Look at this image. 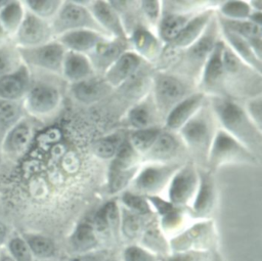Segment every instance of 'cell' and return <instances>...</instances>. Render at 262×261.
<instances>
[{
	"label": "cell",
	"mask_w": 262,
	"mask_h": 261,
	"mask_svg": "<svg viewBox=\"0 0 262 261\" xmlns=\"http://www.w3.org/2000/svg\"><path fill=\"white\" fill-rule=\"evenodd\" d=\"M199 184L193 201L189 207L192 219H211L216 206L217 190L214 174L205 168L198 167Z\"/></svg>",
	"instance_id": "ac0fdd59"
},
{
	"label": "cell",
	"mask_w": 262,
	"mask_h": 261,
	"mask_svg": "<svg viewBox=\"0 0 262 261\" xmlns=\"http://www.w3.org/2000/svg\"><path fill=\"white\" fill-rule=\"evenodd\" d=\"M241 102L249 118L262 131V95L254 96Z\"/></svg>",
	"instance_id": "c3c4849f"
},
{
	"label": "cell",
	"mask_w": 262,
	"mask_h": 261,
	"mask_svg": "<svg viewBox=\"0 0 262 261\" xmlns=\"http://www.w3.org/2000/svg\"><path fill=\"white\" fill-rule=\"evenodd\" d=\"M101 246L91 220L78 222L68 236V247L72 256L100 250Z\"/></svg>",
	"instance_id": "4316f807"
},
{
	"label": "cell",
	"mask_w": 262,
	"mask_h": 261,
	"mask_svg": "<svg viewBox=\"0 0 262 261\" xmlns=\"http://www.w3.org/2000/svg\"><path fill=\"white\" fill-rule=\"evenodd\" d=\"M103 261H121V258H118L116 256H112L108 254Z\"/></svg>",
	"instance_id": "11a10c76"
},
{
	"label": "cell",
	"mask_w": 262,
	"mask_h": 261,
	"mask_svg": "<svg viewBox=\"0 0 262 261\" xmlns=\"http://www.w3.org/2000/svg\"><path fill=\"white\" fill-rule=\"evenodd\" d=\"M54 76L45 74L35 79L32 75L30 88L21 101L25 114L35 120L45 121L58 112L62 102V92L60 86L53 82Z\"/></svg>",
	"instance_id": "5b68a950"
},
{
	"label": "cell",
	"mask_w": 262,
	"mask_h": 261,
	"mask_svg": "<svg viewBox=\"0 0 262 261\" xmlns=\"http://www.w3.org/2000/svg\"><path fill=\"white\" fill-rule=\"evenodd\" d=\"M129 130H138L155 126H162V121L152 100L150 90L142 98L132 103L124 117Z\"/></svg>",
	"instance_id": "603a6c76"
},
{
	"label": "cell",
	"mask_w": 262,
	"mask_h": 261,
	"mask_svg": "<svg viewBox=\"0 0 262 261\" xmlns=\"http://www.w3.org/2000/svg\"><path fill=\"white\" fill-rule=\"evenodd\" d=\"M90 220L101 245L121 242V208L117 198L102 204Z\"/></svg>",
	"instance_id": "2e32d148"
},
{
	"label": "cell",
	"mask_w": 262,
	"mask_h": 261,
	"mask_svg": "<svg viewBox=\"0 0 262 261\" xmlns=\"http://www.w3.org/2000/svg\"><path fill=\"white\" fill-rule=\"evenodd\" d=\"M0 261H13V259L8 254V252L4 249V247L0 249Z\"/></svg>",
	"instance_id": "db71d44e"
},
{
	"label": "cell",
	"mask_w": 262,
	"mask_h": 261,
	"mask_svg": "<svg viewBox=\"0 0 262 261\" xmlns=\"http://www.w3.org/2000/svg\"><path fill=\"white\" fill-rule=\"evenodd\" d=\"M23 4L29 12L50 21L60 8L62 0H27Z\"/></svg>",
	"instance_id": "7bdbcfd3"
},
{
	"label": "cell",
	"mask_w": 262,
	"mask_h": 261,
	"mask_svg": "<svg viewBox=\"0 0 262 261\" xmlns=\"http://www.w3.org/2000/svg\"><path fill=\"white\" fill-rule=\"evenodd\" d=\"M145 63V61L131 49L124 52L102 75L103 80L117 90L127 83Z\"/></svg>",
	"instance_id": "44dd1931"
},
{
	"label": "cell",
	"mask_w": 262,
	"mask_h": 261,
	"mask_svg": "<svg viewBox=\"0 0 262 261\" xmlns=\"http://www.w3.org/2000/svg\"><path fill=\"white\" fill-rule=\"evenodd\" d=\"M95 75L87 55L69 50L66 51L61 68V78L69 85L87 80Z\"/></svg>",
	"instance_id": "f546056e"
},
{
	"label": "cell",
	"mask_w": 262,
	"mask_h": 261,
	"mask_svg": "<svg viewBox=\"0 0 262 261\" xmlns=\"http://www.w3.org/2000/svg\"><path fill=\"white\" fill-rule=\"evenodd\" d=\"M121 261H160V259L139 244H132L124 247Z\"/></svg>",
	"instance_id": "7dc6e473"
},
{
	"label": "cell",
	"mask_w": 262,
	"mask_h": 261,
	"mask_svg": "<svg viewBox=\"0 0 262 261\" xmlns=\"http://www.w3.org/2000/svg\"><path fill=\"white\" fill-rule=\"evenodd\" d=\"M216 14L225 19L242 20L248 19L252 13V9L248 1L242 0H229L219 1L216 7Z\"/></svg>",
	"instance_id": "b9f144b4"
},
{
	"label": "cell",
	"mask_w": 262,
	"mask_h": 261,
	"mask_svg": "<svg viewBox=\"0 0 262 261\" xmlns=\"http://www.w3.org/2000/svg\"><path fill=\"white\" fill-rule=\"evenodd\" d=\"M220 129L239 141L261 160L262 131L252 122L241 101L225 97H208Z\"/></svg>",
	"instance_id": "6da1fadb"
},
{
	"label": "cell",
	"mask_w": 262,
	"mask_h": 261,
	"mask_svg": "<svg viewBox=\"0 0 262 261\" xmlns=\"http://www.w3.org/2000/svg\"><path fill=\"white\" fill-rule=\"evenodd\" d=\"M117 200L121 207L132 213L145 217H150L155 215L147 198L133 192L129 189L122 191L117 197Z\"/></svg>",
	"instance_id": "60d3db41"
},
{
	"label": "cell",
	"mask_w": 262,
	"mask_h": 261,
	"mask_svg": "<svg viewBox=\"0 0 262 261\" xmlns=\"http://www.w3.org/2000/svg\"><path fill=\"white\" fill-rule=\"evenodd\" d=\"M10 234H11V232H10L7 224L5 222H3L2 220H0V249L5 246Z\"/></svg>",
	"instance_id": "816d5d0a"
},
{
	"label": "cell",
	"mask_w": 262,
	"mask_h": 261,
	"mask_svg": "<svg viewBox=\"0 0 262 261\" xmlns=\"http://www.w3.org/2000/svg\"><path fill=\"white\" fill-rule=\"evenodd\" d=\"M70 91L72 96L84 104H94L101 101L114 91L102 76L95 75L87 80L71 84Z\"/></svg>",
	"instance_id": "83f0119b"
},
{
	"label": "cell",
	"mask_w": 262,
	"mask_h": 261,
	"mask_svg": "<svg viewBox=\"0 0 262 261\" xmlns=\"http://www.w3.org/2000/svg\"><path fill=\"white\" fill-rule=\"evenodd\" d=\"M183 163H142L129 190L143 197L162 195L167 190L174 173Z\"/></svg>",
	"instance_id": "9c48e42d"
},
{
	"label": "cell",
	"mask_w": 262,
	"mask_h": 261,
	"mask_svg": "<svg viewBox=\"0 0 262 261\" xmlns=\"http://www.w3.org/2000/svg\"><path fill=\"white\" fill-rule=\"evenodd\" d=\"M34 134V127L26 116L20 119L4 136L0 144L2 157L9 160L19 159L28 149Z\"/></svg>",
	"instance_id": "ffe728a7"
},
{
	"label": "cell",
	"mask_w": 262,
	"mask_h": 261,
	"mask_svg": "<svg viewBox=\"0 0 262 261\" xmlns=\"http://www.w3.org/2000/svg\"><path fill=\"white\" fill-rule=\"evenodd\" d=\"M24 117L21 102L0 100V144L6 133Z\"/></svg>",
	"instance_id": "8d00e7d4"
},
{
	"label": "cell",
	"mask_w": 262,
	"mask_h": 261,
	"mask_svg": "<svg viewBox=\"0 0 262 261\" xmlns=\"http://www.w3.org/2000/svg\"><path fill=\"white\" fill-rule=\"evenodd\" d=\"M219 126L208 97L195 114L177 132L191 161L200 168L207 167L208 155Z\"/></svg>",
	"instance_id": "7a4b0ae2"
},
{
	"label": "cell",
	"mask_w": 262,
	"mask_h": 261,
	"mask_svg": "<svg viewBox=\"0 0 262 261\" xmlns=\"http://www.w3.org/2000/svg\"><path fill=\"white\" fill-rule=\"evenodd\" d=\"M2 162H3V157H2V155H1V153H0V167H1V165H2Z\"/></svg>",
	"instance_id": "9f6ffc18"
},
{
	"label": "cell",
	"mask_w": 262,
	"mask_h": 261,
	"mask_svg": "<svg viewBox=\"0 0 262 261\" xmlns=\"http://www.w3.org/2000/svg\"><path fill=\"white\" fill-rule=\"evenodd\" d=\"M219 25V24H218ZM220 37L225 45L245 63L262 74V58L253 50L250 42L219 26Z\"/></svg>",
	"instance_id": "1f68e13d"
},
{
	"label": "cell",
	"mask_w": 262,
	"mask_h": 261,
	"mask_svg": "<svg viewBox=\"0 0 262 261\" xmlns=\"http://www.w3.org/2000/svg\"><path fill=\"white\" fill-rule=\"evenodd\" d=\"M138 244L158 256L160 261L171 254L169 237L159 226L156 215L147 222Z\"/></svg>",
	"instance_id": "4dcf8cb0"
},
{
	"label": "cell",
	"mask_w": 262,
	"mask_h": 261,
	"mask_svg": "<svg viewBox=\"0 0 262 261\" xmlns=\"http://www.w3.org/2000/svg\"><path fill=\"white\" fill-rule=\"evenodd\" d=\"M146 198L158 219L159 226L169 238L179 233L187 226L186 220H188V218L192 219L189 208L173 205L163 195Z\"/></svg>",
	"instance_id": "5bb4252c"
},
{
	"label": "cell",
	"mask_w": 262,
	"mask_h": 261,
	"mask_svg": "<svg viewBox=\"0 0 262 261\" xmlns=\"http://www.w3.org/2000/svg\"><path fill=\"white\" fill-rule=\"evenodd\" d=\"M194 14L195 13L162 12V16L155 32L165 45L172 41L180 33V31Z\"/></svg>",
	"instance_id": "e575fe53"
},
{
	"label": "cell",
	"mask_w": 262,
	"mask_h": 261,
	"mask_svg": "<svg viewBox=\"0 0 262 261\" xmlns=\"http://www.w3.org/2000/svg\"><path fill=\"white\" fill-rule=\"evenodd\" d=\"M21 63L16 46L9 43L0 45V76L15 71Z\"/></svg>",
	"instance_id": "bcb514c9"
},
{
	"label": "cell",
	"mask_w": 262,
	"mask_h": 261,
	"mask_svg": "<svg viewBox=\"0 0 262 261\" xmlns=\"http://www.w3.org/2000/svg\"><path fill=\"white\" fill-rule=\"evenodd\" d=\"M162 126H155L138 130H129L127 137L134 149L141 156V158L151 147L160 133L162 132Z\"/></svg>",
	"instance_id": "74e56055"
},
{
	"label": "cell",
	"mask_w": 262,
	"mask_h": 261,
	"mask_svg": "<svg viewBox=\"0 0 262 261\" xmlns=\"http://www.w3.org/2000/svg\"><path fill=\"white\" fill-rule=\"evenodd\" d=\"M4 249L11 256L13 261H35L27 243L18 232H11Z\"/></svg>",
	"instance_id": "ee69618b"
},
{
	"label": "cell",
	"mask_w": 262,
	"mask_h": 261,
	"mask_svg": "<svg viewBox=\"0 0 262 261\" xmlns=\"http://www.w3.org/2000/svg\"><path fill=\"white\" fill-rule=\"evenodd\" d=\"M199 184L198 166L191 160L185 161L172 176L166 190V199L173 205L189 208Z\"/></svg>",
	"instance_id": "7c38bea8"
},
{
	"label": "cell",
	"mask_w": 262,
	"mask_h": 261,
	"mask_svg": "<svg viewBox=\"0 0 262 261\" xmlns=\"http://www.w3.org/2000/svg\"><path fill=\"white\" fill-rule=\"evenodd\" d=\"M251 9L253 11H259L262 12V1L261 0H252V1H248Z\"/></svg>",
	"instance_id": "f5cc1de1"
},
{
	"label": "cell",
	"mask_w": 262,
	"mask_h": 261,
	"mask_svg": "<svg viewBox=\"0 0 262 261\" xmlns=\"http://www.w3.org/2000/svg\"><path fill=\"white\" fill-rule=\"evenodd\" d=\"M48 261H52V260H48Z\"/></svg>",
	"instance_id": "6f0895ef"
},
{
	"label": "cell",
	"mask_w": 262,
	"mask_h": 261,
	"mask_svg": "<svg viewBox=\"0 0 262 261\" xmlns=\"http://www.w3.org/2000/svg\"><path fill=\"white\" fill-rule=\"evenodd\" d=\"M88 8L102 31L111 38L128 39L118 12L105 0H90Z\"/></svg>",
	"instance_id": "d4e9b609"
},
{
	"label": "cell",
	"mask_w": 262,
	"mask_h": 261,
	"mask_svg": "<svg viewBox=\"0 0 262 261\" xmlns=\"http://www.w3.org/2000/svg\"><path fill=\"white\" fill-rule=\"evenodd\" d=\"M222 61L227 97L244 101L262 95V74L239 59L224 42Z\"/></svg>",
	"instance_id": "277c9868"
},
{
	"label": "cell",
	"mask_w": 262,
	"mask_h": 261,
	"mask_svg": "<svg viewBox=\"0 0 262 261\" xmlns=\"http://www.w3.org/2000/svg\"><path fill=\"white\" fill-rule=\"evenodd\" d=\"M184 154L188 153L178 133L170 132L163 128L141 160L142 163H184L181 161Z\"/></svg>",
	"instance_id": "e0dca14e"
},
{
	"label": "cell",
	"mask_w": 262,
	"mask_h": 261,
	"mask_svg": "<svg viewBox=\"0 0 262 261\" xmlns=\"http://www.w3.org/2000/svg\"><path fill=\"white\" fill-rule=\"evenodd\" d=\"M16 48L21 62L30 71L36 70L40 73L61 77L62 61L67 50L55 39L34 47Z\"/></svg>",
	"instance_id": "30bf717a"
},
{
	"label": "cell",
	"mask_w": 262,
	"mask_h": 261,
	"mask_svg": "<svg viewBox=\"0 0 262 261\" xmlns=\"http://www.w3.org/2000/svg\"><path fill=\"white\" fill-rule=\"evenodd\" d=\"M215 227L212 219L196 220L169 238L171 253L185 251L211 252L215 244Z\"/></svg>",
	"instance_id": "8fae6325"
},
{
	"label": "cell",
	"mask_w": 262,
	"mask_h": 261,
	"mask_svg": "<svg viewBox=\"0 0 262 261\" xmlns=\"http://www.w3.org/2000/svg\"><path fill=\"white\" fill-rule=\"evenodd\" d=\"M219 39L220 29L215 12L200 38L178 53L175 62L167 72L180 75L196 86L202 70Z\"/></svg>",
	"instance_id": "3957f363"
},
{
	"label": "cell",
	"mask_w": 262,
	"mask_h": 261,
	"mask_svg": "<svg viewBox=\"0 0 262 261\" xmlns=\"http://www.w3.org/2000/svg\"><path fill=\"white\" fill-rule=\"evenodd\" d=\"M89 2L90 0L62 1L57 13L49 21L54 39L61 34L77 30H92L107 36L90 12L88 8Z\"/></svg>",
	"instance_id": "ba28073f"
},
{
	"label": "cell",
	"mask_w": 262,
	"mask_h": 261,
	"mask_svg": "<svg viewBox=\"0 0 262 261\" xmlns=\"http://www.w3.org/2000/svg\"><path fill=\"white\" fill-rule=\"evenodd\" d=\"M139 11L142 24L155 32L162 16V1H139Z\"/></svg>",
	"instance_id": "f6af8a7d"
},
{
	"label": "cell",
	"mask_w": 262,
	"mask_h": 261,
	"mask_svg": "<svg viewBox=\"0 0 262 261\" xmlns=\"http://www.w3.org/2000/svg\"><path fill=\"white\" fill-rule=\"evenodd\" d=\"M261 160L228 133L218 128L213 139L206 169L213 174L229 165L259 166Z\"/></svg>",
	"instance_id": "52a82bcc"
},
{
	"label": "cell",
	"mask_w": 262,
	"mask_h": 261,
	"mask_svg": "<svg viewBox=\"0 0 262 261\" xmlns=\"http://www.w3.org/2000/svg\"><path fill=\"white\" fill-rule=\"evenodd\" d=\"M107 36L92 30H77L67 32L55 38L66 50L88 55ZM111 38V37H110Z\"/></svg>",
	"instance_id": "f1b7e54d"
},
{
	"label": "cell",
	"mask_w": 262,
	"mask_h": 261,
	"mask_svg": "<svg viewBox=\"0 0 262 261\" xmlns=\"http://www.w3.org/2000/svg\"><path fill=\"white\" fill-rule=\"evenodd\" d=\"M207 96L198 90L186 96L166 116L163 122V128L167 131L177 133L202 106Z\"/></svg>",
	"instance_id": "484cf974"
},
{
	"label": "cell",
	"mask_w": 262,
	"mask_h": 261,
	"mask_svg": "<svg viewBox=\"0 0 262 261\" xmlns=\"http://www.w3.org/2000/svg\"><path fill=\"white\" fill-rule=\"evenodd\" d=\"M25 6L23 1H7L0 8V26L6 36L13 37L17 31L25 15Z\"/></svg>",
	"instance_id": "d590c367"
},
{
	"label": "cell",
	"mask_w": 262,
	"mask_h": 261,
	"mask_svg": "<svg viewBox=\"0 0 262 261\" xmlns=\"http://www.w3.org/2000/svg\"><path fill=\"white\" fill-rule=\"evenodd\" d=\"M120 208H121V226H120L121 242H124L126 245L138 244L147 222L155 215L150 217L140 216L138 214L132 213L124 209L121 206Z\"/></svg>",
	"instance_id": "d6a6232c"
},
{
	"label": "cell",
	"mask_w": 262,
	"mask_h": 261,
	"mask_svg": "<svg viewBox=\"0 0 262 261\" xmlns=\"http://www.w3.org/2000/svg\"><path fill=\"white\" fill-rule=\"evenodd\" d=\"M130 49L128 39L105 38L87 56L96 75L102 76L104 72L127 50Z\"/></svg>",
	"instance_id": "7402d4cb"
},
{
	"label": "cell",
	"mask_w": 262,
	"mask_h": 261,
	"mask_svg": "<svg viewBox=\"0 0 262 261\" xmlns=\"http://www.w3.org/2000/svg\"><path fill=\"white\" fill-rule=\"evenodd\" d=\"M216 12V11H215ZM217 21L219 26L223 29H226L233 34L246 39H259L262 38V26H258L249 19H242V20H231L225 19L216 14Z\"/></svg>",
	"instance_id": "ab89813d"
},
{
	"label": "cell",
	"mask_w": 262,
	"mask_h": 261,
	"mask_svg": "<svg viewBox=\"0 0 262 261\" xmlns=\"http://www.w3.org/2000/svg\"><path fill=\"white\" fill-rule=\"evenodd\" d=\"M19 233L27 243L35 261H54L57 247L51 237L36 231H23Z\"/></svg>",
	"instance_id": "836d02e7"
},
{
	"label": "cell",
	"mask_w": 262,
	"mask_h": 261,
	"mask_svg": "<svg viewBox=\"0 0 262 261\" xmlns=\"http://www.w3.org/2000/svg\"><path fill=\"white\" fill-rule=\"evenodd\" d=\"M194 91H196L195 84L186 78L171 72L154 70L150 94L162 125L169 112Z\"/></svg>",
	"instance_id": "8992f818"
},
{
	"label": "cell",
	"mask_w": 262,
	"mask_h": 261,
	"mask_svg": "<svg viewBox=\"0 0 262 261\" xmlns=\"http://www.w3.org/2000/svg\"><path fill=\"white\" fill-rule=\"evenodd\" d=\"M222 51L223 41L220 37L207 59L196 84V90L205 94L207 97H227L224 83Z\"/></svg>",
	"instance_id": "4fadbf2b"
},
{
	"label": "cell",
	"mask_w": 262,
	"mask_h": 261,
	"mask_svg": "<svg viewBox=\"0 0 262 261\" xmlns=\"http://www.w3.org/2000/svg\"><path fill=\"white\" fill-rule=\"evenodd\" d=\"M107 255L108 252L106 250L100 249L86 254L71 256L69 261H103Z\"/></svg>",
	"instance_id": "f907efd6"
},
{
	"label": "cell",
	"mask_w": 262,
	"mask_h": 261,
	"mask_svg": "<svg viewBox=\"0 0 262 261\" xmlns=\"http://www.w3.org/2000/svg\"><path fill=\"white\" fill-rule=\"evenodd\" d=\"M127 132L116 131L98 138L92 145L94 155L101 160L111 161L125 139Z\"/></svg>",
	"instance_id": "f35d334b"
},
{
	"label": "cell",
	"mask_w": 262,
	"mask_h": 261,
	"mask_svg": "<svg viewBox=\"0 0 262 261\" xmlns=\"http://www.w3.org/2000/svg\"><path fill=\"white\" fill-rule=\"evenodd\" d=\"M32 82V71L21 63L15 71L0 76V100L21 102Z\"/></svg>",
	"instance_id": "cb8c5ba5"
},
{
	"label": "cell",
	"mask_w": 262,
	"mask_h": 261,
	"mask_svg": "<svg viewBox=\"0 0 262 261\" xmlns=\"http://www.w3.org/2000/svg\"><path fill=\"white\" fill-rule=\"evenodd\" d=\"M53 39L50 23L26 10L20 25L12 37V44L16 47H34Z\"/></svg>",
	"instance_id": "9a60e30c"
},
{
	"label": "cell",
	"mask_w": 262,
	"mask_h": 261,
	"mask_svg": "<svg viewBox=\"0 0 262 261\" xmlns=\"http://www.w3.org/2000/svg\"><path fill=\"white\" fill-rule=\"evenodd\" d=\"M211 252L206 251H185L171 253L161 261H210Z\"/></svg>",
	"instance_id": "681fc988"
},
{
	"label": "cell",
	"mask_w": 262,
	"mask_h": 261,
	"mask_svg": "<svg viewBox=\"0 0 262 261\" xmlns=\"http://www.w3.org/2000/svg\"><path fill=\"white\" fill-rule=\"evenodd\" d=\"M130 49L152 67L158 61L164 44L157 34L146 26H135L128 35Z\"/></svg>",
	"instance_id": "d6986e66"
}]
</instances>
